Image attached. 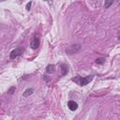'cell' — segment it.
I'll return each mask as SVG.
<instances>
[{
	"instance_id": "obj_1",
	"label": "cell",
	"mask_w": 120,
	"mask_h": 120,
	"mask_svg": "<svg viewBox=\"0 0 120 120\" xmlns=\"http://www.w3.org/2000/svg\"><path fill=\"white\" fill-rule=\"evenodd\" d=\"M93 80V76H87V77H81V76H76L72 78V81L77 82L79 85L81 86H84L86 84H88L91 81Z\"/></svg>"
},
{
	"instance_id": "obj_2",
	"label": "cell",
	"mask_w": 120,
	"mask_h": 120,
	"mask_svg": "<svg viewBox=\"0 0 120 120\" xmlns=\"http://www.w3.org/2000/svg\"><path fill=\"white\" fill-rule=\"evenodd\" d=\"M80 49H81V44H72L66 49V52L68 54H73L78 52Z\"/></svg>"
},
{
	"instance_id": "obj_3",
	"label": "cell",
	"mask_w": 120,
	"mask_h": 120,
	"mask_svg": "<svg viewBox=\"0 0 120 120\" xmlns=\"http://www.w3.org/2000/svg\"><path fill=\"white\" fill-rule=\"evenodd\" d=\"M22 50L21 48H17V49H15V50L11 51V52H10V54H9V58H10V59H15V58H17L18 56H20V55L22 54Z\"/></svg>"
},
{
	"instance_id": "obj_4",
	"label": "cell",
	"mask_w": 120,
	"mask_h": 120,
	"mask_svg": "<svg viewBox=\"0 0 120 120\" xmlns=\"http://www.w3.org/2000/svg\"><path fill=\"white\" fill-rule=\"evenodd\" d=\"M38 45H39V38H38V37L36 35V36L33 38L32 41H31L30 47H31V49H33V50H36V49H38Z\"/></svg>"
},
{
	"instance_id": "obj_5",
	"label": "cell",
	"mask_w": 120,
	"mask_h": 120,
	"mask_svg": "<svg viewBox=\"0 0 120 120\" xmlns=\"http://www.w3.org/2000/svg\"><path fill=\"white\" fill-rule=\"evenodd\" d=\"M68 107L69 108L70 111L74 112V111H76V110L78 109V104H77L75 101H73V100H69V101L68 102Z\"/></svg>"
},
{
	"instance_id": "obj_6",
	"label": "cell",
	"mask_w": 120,
	"mask_h": 120,
	"mask_svg": "<svg viewBox=\"0 0 120 120\" xmlns=\"http://www.w3.org/2000/svg\"><path fill=\"white\" fill-rule=\"evenodd\" d=\"M60 70H61V75L65 76L68 72V66L67 64H61L60 65Z\"/></svg>"
},
{
	"instance_id": "obj_7",
	"label": "cell",
	"mask_w": 120,
	"mask_h": 120,
	"mask_svg": "<svg viewBox=\"0 0 120 120\" xmlns=\"http://www.w3.org/2000/svg\"><path fill=\"white\" fill-rule=\"evenodd\" d=\"M55 71V68H54V66L53 65H48L47 66V68H46V72L48 73V74H52L53 72Z\"/></svg>"
},
{
	"instance_id": "obj_8",
	"label": "cell",
	"mask_w": 120,
	"mask_h": 120,
	"mask_svg": "<svg viewBox=\"0 0 120 120\" xmlns=\"http://www.w3.org/2000/svg\"><path fill=\"white\" fill-rule=\"evenodd\" d=\"M34 92V89L33 88H27L26 90H24V92L22 93V97L26 98V97H29L30 95H32Z\"/></svg>"
},
{
	"instance_id": "obj_9",
	"label": "cell",
	"mask_w": 120,
	"mask_h": 120,
	"mask_svg": "<svg viewBox=\"0 0 120 120\" xmlns=\"http://www.w3.org/2000/svg\"><path fill=\"white\" fill-rule=\"evenodd\" d=\"M112 3H113V1H112V0L105 1V3H104V7H105V8H110V6H111V5H112Z\"/></svg>"
},
{
	"instance_id": "obj_10",
	"label": "cell",
	"mask_w": 120,
	"mask_h": 120,
	"mask_svg": "<svg viewBox=\"0 0 120 120\" xmlns=\"http://www.w3.org/2000/svg\"><path fill=\"white\" fill-rule=\"evenodd\" d=\"M96 63L97 64H103V63H105V58H98V59H97L96 60Z\"/></svg>"
},
{
	"instance_id": "obj_11",
	"label": "cell",
	"mask_w": 120,
	"mask_h": 120,
	"mask_svg": "<svg viewBox=\"0 0 120 120\" xmlns=\"http://www.w3.org/2000/svg\"><path fill=\"white\" fill-rule=\"evenodd\" d=\"M31 4H32L31 2H28V3H27V5H26V9H27V10H30V8H31Z\"/></svg>"
},
{
	"instance_id": "obj_12",
	"label": "cell",
	"mask_w": 120,
	"mask_h": 120,
	"mask_svg": "<svg viewBox=\"0 0 120 120\" xmlns=\"http://www.w3.org/2000/svg\"><path fill=\"white\" fill-rule=\"evenodd\" d=\"M14 90H15V87H14V86H12V87L9 89V91H8V94H12V93L14 92Z\"/></svg>"
},
{
	"instance_id": "obj_13",
	"label": "cell",
	"mask_w": 120,
	"mask_h": 120,
	"mask_svg": "<svg viewBox=\"0 0 120 120\" xmlns=\"http://www.w3.org/2000/svg\"><path fill=\"white\" fill-rule=\"evenodd\" d=\"M118 39H119V40H120V33H119V34H118Z\"/></svg>"
}]
</instances>
